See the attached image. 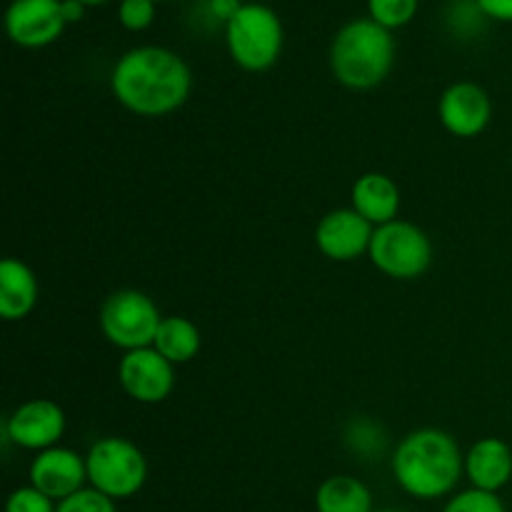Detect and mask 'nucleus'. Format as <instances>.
<instances>
[{"label":"nucleus","instance_id":"nucleus-1","mask_svg":"<svg viewBox=\"0 0 512 512\" xmlns=\"http://www.w3.org/2000/svg\"><path fill=\"white\" fill-rule=\"evenodd\" d=\"M115 100L140 118H163L183 108L193 90V73L175 50L140 45L118 58L110 73Z\"/></svg>","mask_w":512,"mask_h":512},{"label":"nucleus","instance_id":"nucleus-2","mask_svg":"<svg viewBox=\"0 0 512 512\" xmlns=\"http://www.w3.org/2000/svg\"><path fill=\"white\" fill-rule=\"evenodd\" d=\"M395 483L418 500H440L455 493L465 475V455L458 440L440 428H420L405 435L390 458Z\"/></svg>","mask_w":512,"mask_h":512},{"label":"nucleus","instance_id":"nucleus-3","mask_svg":"<svg viewBox=\"0 0 512 512\" xmlns=\"http://www.w3.org/2000/svg\"><path fill=\"white\" fill-rule=\"evenodd\" d=\"M395 65L393 30L373 18H355L335 33L330 43V70L350 90H373Z\"/></svg>","mask_w":512,"mask_h":512},{"label":"nucleus","instance_id":"nucleus-4","mask_svg":"<svg viewBox=\"0 0 512 512\" xmlns=\"http://www.w3.org/2000/svg\"><path fill=\"white\" fill-rule=\"evenodd\" d=\"M283 23L278 13L263 3H243L235 18L225 25L228 53L238 68L265 73L283 53Z\"/></svg>","mask_w":512,"mask_h":512},{"label":"nucleus","instance_id":"nucleus-5","mask_svg":"<svg viewBox=\"0 0 512 512\" xmlns=\"http://www.w3.org/2000/svg\"><path fill=\"white\" fill-rule=\"evenodd\" d=\"M88 485L113 500L133 498L148 480V458L125 438H100L85 453Z\"/></svg>","mask_w":512,"mask_h":512},{"label":"nucleus","instance_id":"nucleus-6","mask_svg":"<svg viewBox=\"0 0 512 512\" xmlns=\"http://www.w3.org/2000/svg\"><path fill=\"white\" fill-rule=\"evenodd\" d=\"M368 258L388 278L415 280L433 263V243L420 225L398 218L375 228Z\"/></svg>","mask_w":512,"mask_h":512},{"label":"nucleus","instance_id":"nucleus-7","mask_svg":"<svg viewBox=\"0 0 512 512\" xmlns=\"http://www.w3.org/2000/svg\"><path fill=\"white\" fill-rule=\"evenodd\" d=\"M163 315L153 298L140 290H118L100 308V330L110 345L125 350L153 348Z\"/></svg>","mask_w":512,"mask_h":512},{"label":"nucleus","instance_id":"nucleus-8","mask_svg":"<svg viewBox=\"0 0 512 512\" xmlns=\"http://www.w3.org/2000/svg\"><path fill=\"white\" fill-rule=\"evenodd\" d=\"M120 388L143 405L163 403L175 388V365L155 348L130 350L118 365Z\"/></svg>","mask_w":512,"mask_h":512},{"label":"nucleus","instance_id":"nucleus-9","mask_svg":"<svg viewBox=\"0 0 512 512\" xmlns=\"http://www.w3.org/2000/svg\"><path fill=\"white\" fill-rule=\"evenodd\" d=\"M65 433V413L55 400L33 398L20 403L5 420V435L23 450L55 448Z\"/></svg>","mask_w":512,"mask_h":512},{"label":"nucleus","instance_id":"nucleus-10","mask_svg":"<svg viewBox=\"0 0 512 512\" xmlns=\"http://www.w3.org/2000/svg\"><path fill=\"white\" fill-rule=\"evenodd\" d=\"M63 0H13L5 13V33L20 48H45L65 30Z\"/></svg>","mask_w":512,"mask_h":512},{"label":"nucleus","instance_id":"nucleus-11","mask_svg":"<svg viewBox=\"0 0 512 512\" xmlns=\"http://www.w3.org/2000/svg\"><path fill=\"white\" fill-rule=\"evenodd\" d=\"M438 115L443 128L455 138H475L493 120V100L483 85L473 80H458L440 95Z\"/></svg>","mask_w":512,"mask_h":512},{"label":"nucleus","instance_id":"nucleus-12","mask_svg":"<svg viewBox=\"0 0 512 512\" xmlns=\"http://www.w3.org/2000/svg\"><path fill=\"white\" fill-rule=\"evenodd\" d=\"M375 225L368 223L355 208L330 210L315 228V245L325 258L335 263H353L370 253Z\"/></svg>","mask_w":512,"mask_h":512},{"label":"nucleus","instance_id":"nucleus-13","mask_svg":"<svg viewBox=\"0 0 512 512\" xmlns=\"http://www.w3.org/2000/svg\"><path fill=\"white\" fill-rule=\"evenodd\" d=\"M28 480L33 488L53 498L55 503H60V500L83 490L85 483H88L85 455L75 453L73 448H63V445L43 450L30 463Z\"/></svg>","mask_w":512,"mask_h":512},{"label":"nucleus","instance_id":"nucleus-14","mask_svg":"<svg viewBox=\"0 0 512 512\" xmlns=\"http://www.w3.org/2000/svg\"><path fill=\"white\" fill-rule=\"evenodd\" d=\"M465 478L470 488L500 493L512 480V450L505 440L483 438L465 453Z\"/></svg>","mask_w":512,"mask_h":512},{"label":"nucleus","instance_id":"nucleus-15","mask_svg":"<svg viewBox=\"0 0 512 512\" xmlns=\"http://www.w3.org/2000/svg\"><path fill=\"white\" fill-rule=\"evenodd\" d=\"M350 203H353L350 208H355L368 223L380 228V225H388L393 220H398L403 198H400L398 183L390 175L365 173L353 183Z\"/></svg>","mask_w":512,"mask_h":512},{"label":"nucleus","instance_id":"nucleus-16","mask_svg":"<svg viewBox=\"0 0 512 512\" xmlns=\"http://www.w3.org/2000/svg\"><path fill=\"white\" fill-rule=\"evenodd\" d=\"M38 278L18 258H5L0 263V315L5 320H23L38 305Z\"/></svg>","mask_w":512,"mask_h":512},{"label":"nucleus","instance_id":"nucleus-17","mask_svg":"<svg viewBox=\"0 0 512 512\" xmlns=\"http://www.w3.org/2000/svg\"><path fill=\"white\" fill-rule=\"evenodd\" d=\"M318 512H375L373 493L368 485L353 475H333L320 483L315 493Z\"/></svg>","mask_w":512,"mask_h":512},{"label":"nucleus","instance_id":"nucleus-18","mask_svg":"<svg viewBox=\"0 0 512 512\" xmlns=\"http://www.w3.org/2000/svg\"><path fill=\"white\" fill-rule=\"evenodd\" d=\"M200 345H203V335L193 320L183 315H165L153 348L173 365H185L200 353Z\"/></svg>","mask_w":512,"mask_h":512},{"label":"nucleus","instance_id":"nucleus-19","mask_svg":"<svg viewBox=\"0 0 512 512\" xmlns=\"http://www.w3.org/2000/svg\"><path fill=\"white\" fill-rule=\"evenodd\" d=\"M345 445L353 450L355 455L363 458H375L383 453L388 445V435H385L383 425H378L370 418H355L345 425Z\"/></svg>","mask_w":512,"mask_h":512},{"label":"nucleus","instance_id":"nucleus-20","mask_svg":"<svg viewBox=\"0 0 512 512\" xmlns=\"http://www.w3.org/2000/svg\"><path fill=\"white\" fill-rule=\"evenodd\" d=\"M418 5L420 0H368V18L388 30L403 28L415 18Z\"/></svg>","mask_w":512,"mask_h":512},{"label":"nucleus","instance_id":"nucleus-21","mask_svg":"<svg viewBox=\"0 0 512 512\" xmlns=\"http://www.w3.org/2000/svg\"><path fill=\"white\" fill-rule=\"evenodd\" d=\"M443 512H505V505L498 493L468 488L455 493L453 498L445 503Z\"/></svg>","mask_w":512,"mask_h":512},{"label":"nucleus","instance_id":"nucleus-22","mask_svg":"<svg viewBox=\"0 0 512 512\" xmlns=\"http://www.w3.org/2000/svg\"><path fill=\"white\" fill-rule=\"evenodd\" d=\"M55 512H118V508H115L113 498H108V495H103L100 490L88 485V488L78 490L70 498L60 500Z\"/></svg>","mask_w":512,"mask_h":512},{"label":"nucleus","instance_id":"nucleus-23","mask_svg":"<svg viewBox=\"0 0 512 512\" xmlns=\"http://www.w3.org/2000/svg\"><path fill=\"white\" fill-rule=\"evenodd\" d=\"M58 503L53 498H48L45 493H40L33 485H25V488L13 490L8 495V503H5V512H55Z\"/></svg>","mask_w":512,"mask_h":512},{"label":"nucleus","instance_id":"nucleus-24","mask_svg":"<svg viewBox=\"0 0 512 512\" xmlns=\"http://www.w3.org/2000/svg\"><path fill=\"white\" fill-rule=\"evenodd\" d=\"M155 5L158 3H153V0H120L118 20L123 23V28L138 33V30H145L153 25Z\"/></svg>","mask_w":512,"mask_h":512},{"label":"nucleus","instance_id":"nucleus-25","mask_svg":"<svg viewBox=\"0 0 512 512\" xmlns=\"http://www.w3.org/2000/svg\"><path fill=\"white\" fill-rule=\"evenodd\" d=\"M483 10L485 18L500 20V23H512V0H475Z\"/></svg>","mask_w":512,"mask_h":512},{"label":"nucleus","instance_id":"nucleus-26","mask_svg":"<svg viewBox=\"0 0 512 512\" xmlns=\"http://www.w3.org/2000/svg\"><path fill=\"white\" fill-rule=\"evenodd\" d=\"M205 8H208L210 18L220 20V23L228 25L230 20L235 18V13L243 8V3H240V0H208V3H205Z\"/></svg>","mask_w":512,"mask_h":512},{"label":"nucleus","instance_id":"nucleus-27","mask_svg":"<svg viewBox=\"0 0 512 512\" xmlns=\"http://www.w3.org/2000/svg\"><path fill=\"white\" fill-rule=\"evenodd\" d=\"M85 8H88V5H83L80 0H63L65 23H78V20H83Z\"/></svg>","mask_w":512,"mask_h":512},{"label":"nucleus","instance_id":"nucleus-28","mask_svg":"<svg viewBox=\"0 0 512 512\" xmlns=\"http://www.w3.org/2000/svg\"><path fill=\"white\" fill-rule=\"evenodd\" d=\"M83 5H100V3H108V0H80Z\"/></svg>","mask_w":512,"mask_h":512},{"label":"nucleus","instance_id":"nucleus-29","mask_svg":"<svg viewBox=\"0 0 512 512\" xmlns=\"http://www.w3.org/2000/svg\"><path fill=\"white\" fill-rule=\"evenodd\" d=\"M375 512H408V510H403V508H380V510H375Z\"/></svg>","mask_w":512,"mask_h":512},{"label":"nucleus","instance_id":"nucleus-30","mask_svg":"<svg viewBox=\"0 0 512 512\" xmlns=\"http://www.w3.org/2000/svg\"><path fill=\"white\" fill-rule=\"evenodd\" d=\"M153 3H168V0H153Z\"/></svg>","mask_w":512,"mask_h":512}]
</instances>
